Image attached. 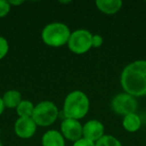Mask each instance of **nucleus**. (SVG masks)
Returning a JSON list of instances; mask_svg holds the SVG:
<instances>
[{"mask_svg": "<svg viewBox=\"0 0 146 146\" xmlns=\"http://www.w3.org/2000/svg\"><path fill=\"white\" fill-rule=\"evenodd\" d=\"M120 83L124 92L133 97L146 95V60H136L123 69Z\"/></svg>", "mask_w": 146, "mask_h": 146, "instance_id": "nucleus-1", "label": "nucleus"}, {"mask_svg": "<svg viewBox=\"0 0 146 146\" xmlns=\"http://www.w3.org/2000/svg\"><path fill=\"white\" fill-rule=\"evenodd\" d=\"M90 108V101L84 92L75 90L66 96L63 104V114L65 118L79 120L85 117Z\"/></svg>", "mask_w": 146, "mask_h": 146, "instance_id": "nucleus-2", "label": "nucleus"}, {"mask_svg": "<svg viewBox=\"0 0 146 146\" xmlns=\"http://www.w3.org/2000/svg\"><path fill=\"white\" fill-rule=\"evenodd\" d=\"M71 31L65 23L52 22L47 24L41 32L43 42L50 47H61L67 44Z\"/></svg>", "mask_w": 146, "mask_h": 146, "instance_id": "nucleus-3", "label": "nucleus"}, {"mask_svg": "<svg viewBox=\"0 0 146 146\" xmlns=\"http://www.w3.org/2000/svg\"><path fill=\"white\" fill-rule=\"evenodd\" d=\"M59 115V110L54 102L41 101L36 104L33 110L32 119L35 121L37 126L46 127L53 124L57 120Z\"/></svg>", "mask_w": 146, "mask_h": 146, "instance_id": "nucleus-4", "label": "nucleus"}, {"mask_svg": "<svg viewBox=\"0 0 146 146\" xmlns=\"http://www.w3.org/2000/svg\"><path fill=\"white\" fill-rule=\"evenodd\" d=\"M92 34L86 29H77L71 32L68 40V48L75 54H84L92 47Z\"/></svg>", "mask_w": 146, "mask_h": 146, "instance_id": "nucleus-5", "label": "nucleus"}, {"mask_svg": "<svg viewBox=\"0 0 146 146\" xmlns=\"http://www.w3.org/2000/svg\"><path fill=\"white\" fill-rule=\"evenodd\" d=\"M138 104L135 97L125 93H119L111 101V108L118 115L126 116L128 114L135 113L137 110Z\"/></svg>", "mask_w": 146, "mask_h": 146, "instance_id": "nucleus-6", "label": "nucleus"}, {"mask_svg": "<svg viewBox=\"0 0 146 146\" xmlns=\"http://www.w3.org/2000/svg\"><path fill=\"white\" fill-rule=\"evenodd\" d=\"M61 134L66 139L75 142L83 137V125L78 120L65 118L61 123Z\"/></svg>", "mask_w": 146, "mask_h": 146, "instance_id": "nucleus-7", "label": "nucleus"}, {"mask_svg": "<svg viewBox=\"0 0 146 146\" xmlns=\"http://www.w3.org/2000/svg\"><path fill=\"white\" fill-rule=\"evenodd\" d=\"M37 124L32 117H19L14 124V131L18 137L22 139L31 138L35 134Z\"/></svg>", "mask_w": 146, "mask_h": 146, "instance_id": "nucleus-8", "label": "nucleus"}, {"mask_svg": "<svg viewBox=\"0 0 146 146\" xmlns=\"http://www.w3.org/2000/svg\"><path fill=\"white\" fill-rule=\"evenodd\" d=\"M104 135V125L99 120H89L83 125V138L95 143Z\"/></svg>", "mask_w": 146, "mask_h": 146, "instance_id": "nucleus-9", "label": "nucleus"}, {"mask_svg": "<svg viewBox=\"0 0 146 146\" xmlns=\"http://www.w3.org/2000/svg\"><path fill=\"white\" fill-rule=\"evenodd\" d=\"M95 5L102 13L112 15L122 8L123 3L120 0H97L95 1Z\"/></svg>", "mask_w": 146, "mask_h": 146, "instance_id": "nucleus-10", "label": "nucleus"}, {"mask_svg": "<svg viewBox=\"0 0 146 146\" xmlns=\"http://www.w3.org/2000/svg\"><path fill=\"white\" fill-rule=\"evenodd\" d=\"M43 146H65V138L57 130H48L42 136Z\"/></svg>", "mask_w": 146, "mask_h": 146, "instance_id": "nucleus-11", "label": "nucleus"}, {"mask_svg": "<svg viewBox=\"0 0 146 146\" xmlns=\"http://www.w3.org/2000/svg\"><path fill=\"white\" fill-rule=\"evenodd\" d=\"M122 125H123L124 129L128 132H136L140 129L141 127V119H140L139 115L136 113H131L128 115L124 116L123 121H122Z\"/></svg>", "mask_w": 146, "mask_h": 146, "instance_id": "nucleus-12", "label": "nucleus"}, {"mask_svg": "<svg viewBox=\"0 0 146 146\" xmlns=\"http://www.w3.org/2000/svg\"><path fill=\"white\" fill-rule=\"evenodd\" d=\"M3 103L5 108H17L22 99H21V93L17 90H8L2 96Z\"/></svg>", "mask_w": 146, "mask_h": 146, "instance_id": "nucleus-13", "label": "nucleus"}, {"mask_svg": "<svg viewBox=\"0 0 146 146\" xmlns=\"http://www.w3.org/2000/svg\"><path fill=\"white\" fill-rule=\"evenodd\" d=\"M34 107L35 105H33L30 100H22L16 108L17 114L19 117H32Z\"/></svg>", "mask_w": 146, "mask_h": 146, "instance_id": "nucleus-14", "label": "nucleus"}, {"mask_svg": "<svg viewBox=\"0 0 146 146\" xmlns=\"http://www.w3.org/2000/svg\"><path fill=\"white\" fill-rule=\"evenodd\" d=\"M95 146H122L121 142L112 135H104L97 142Z\"/></svg>", "mask_w": 146, "mask_h": 146, "instance_id": "nucleus-15", "label": "nucleus"}, {"mask_svg": "<svg viewBox=\"0 0 146 146\" xmlns=\"http://www.w3.org/2000/svg\"><path fill=\"white\" fill-rule=\"evenodd\" d=\"M8 51H9L8 41H7L4 37L0 36V60L6 56Z\"/></svg>", "mask_w": 146, "mask_h": 146, "instance_id": "nucleus-16", "label": "nucleus"}, {"mask_svg": "<svg viewBox=\"0 0 146 146\" xmlns=\"http://www.w3.org/2000/svg\"><path fill=\"white\" fill-rule=\"evenodd\" d=\"M10 4L8 3V1L5 0H0V18L5 17L9 12H10Z\"/></svg>", "mask_w": 146, "mask_h": 146, "instance_id": "nucleus-17", "label": "nucleus"}, {"mask_svg": "<svg viewBox=\"0 0 146 146\" xmlns=\"http://www.w3.org/2000/svg\"><path fill=\"white\" fill-rule=\"evenodd\" d=\"M103 44V37L101 35L95 34L92 36V47L94 48H99Z\"/></svg>", "mask_w": 146, "mask_h": 146, "instance_id": "nucleus-18", "label": "nucleus"}, {"mask_svg": "<svg viewBox=\"0 0 146 146\" xmlns=\"http://www.w3.org/2000/svg\"><path fill=\"white\" fill-rule=\"evenodd\" d=\"M73 146H95V143L90 140L86 139V138H83L82 137L81 139L77 140V141L74 142Z\"/></svg>", "mask_w": 146, "mask_h": 146, "instance_id": "nucleus-19", "label": "nucleus"}, {"mask_svg": "<svg viewBox=\"0 0 146 146\" xmlns=\"http://www.w3.org/2000/svg\"><path fill=\"white\" fill-rule=\"evenodd\" d=\"M4 109H5V106H4V103H3L2 97H0V115L3 113Z\"/></svg>", "mask_w": 146, "mask_h": 146, "instance_id": "nucleus-20", "label": "nucleus"}, {"mask_svg": "<svg viewBox=\"0 0 146 146\" xmlns=\"http://www.w3.org/2000/svg\"><path fill=\"white\" fill-rule=\"evenodd\" d=\"M8 3L11 5H15V6H18V5H21L23 3V1H8Z\"/></svg>", "mask_w": 146, "mask_h": 146, "instance_id": "nucleus-21", "label": "nucleus"}, {"mask_svg": "<svg viewBox=\"0 0 146 146\" xmlns=\"http://www.w3.org/2000/svg\"><path fill=\"white\" fill-rule=\"evenodd\" d=\"M0 134H1V129H0Z\"/></svg>", "mask_w": 146, "mask_h": 146, "instance_id": "nucleus-22", "label": "nucleus"}, {"mask_svg": "<svg viewBox=\"0 0 146 146\" xmlns=\"http://www.w3.org/2000/svg\"><path fill=\"white\" fill-rule=\"evenodd\" d=\"M0 146H2V145H1V144H0Z\"/></svg>", "mask_w": 146, "mask_h": 146, "instance_id": "nucleus-23", "label": "nucleus"}]
</instances>
